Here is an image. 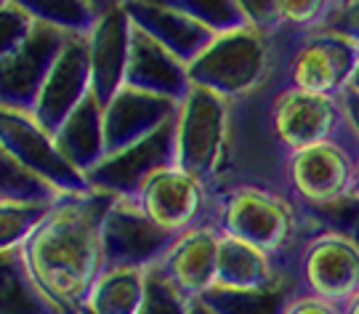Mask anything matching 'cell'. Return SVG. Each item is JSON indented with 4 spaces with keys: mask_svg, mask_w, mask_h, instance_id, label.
<instances>
[{
    "mask_svg": "<svg viewBox=\"0 0 359 314\" xmlns=\"http://www.w3.org/2000/svg\"><path fill=\"white\" fill-rule=\"evenodd\" d=\"M359 59V43L346 35H322L311 38L293 56L290 78L293 88L333 96L338 88H346Z\"/></svg>",
    "mask_w": 359,
    "mask_h": 314,
    "instance_id": "obj_17",
    "label": "cell"
},
{
    "mask_svg": "<svg viewBox=\"0 0 359 314\" xmlns=\"http://www.w3.org/2000/svg\"><path fill=\"white\" fill-rule=\"evenodd\" d=\"M301 272L311 296L346 303L359 293V243L344 232L317 235L304 250Z\"/></svg>",
    "mask_w": 359,
    "mask_h": 314,
    "instance_id": "obj_10",
    "label": "cell"
},
{
    "mask_svg": "<svg viewBox=\"0 0 359 314\" xmlns=\"http://www.w3.org/2000/svg\"><path fill=\"white\" fill-rule=\"evenodd\" d=\"M149 269L142 266H123V269H104L93 282L83 309L90 314H139L147 299Z\"/></svg>",
    "mask_w": 359,
    "mask_h": 314,
    "instance_id": "obj_22",
    "label": "cell"
},
{
    "mask_svg": "<svg viewBox=\"0 0 359 314\" xmlns=\"http://www.w3.org/2000/svg\"><path fill=\"white\" fill-rule=\"evenodd\" d=\"M142 3H152V6L168 8L173 13H181V16L192 19L197 25L208 27L216 35L245 27L234 0H142Z\"/></svg>",
    "mask_w": 359,
    "mask_h": 314,
    "instance_id": "obj_26",
    "label": "cell"
},
{
    "mask_svg": "<svg viewBox=\"0 0 359 314\" xmlns=\"http://www.w3.org/2000/svg\"><path fill=\"white\" fill-rule=\"evenodd\" d=\"M261 69H264L261 32L250 27H237L216 35L187 67L192 86L210 88L229 102L256 88Z\"/></svg>",
    "mask_w": 359,
    "mask_h": 314,
    "instance_id": "obj_6",
    "label": "cell"
},
{
    "mask_svg": "<svg viewBox=\"0 0 359 314\" xmlns=\"http://www.w3.org/2000/svg\"><path fill=\"white\" fill-rule=\"evenodd\" d=\"M77 314H90V312H86V309H80V312H77Z\"/></svg>",
    "mask_w": 359,
    "mask_h": 314,
    "instance_id": "obj_37",
    "label": "cell"
},
{
    "mask_svg": "<svg viewBox=\"0 0 359 314\" xmlns=\"http://www.w3.org/2000/svg\"><path fill=\"white\" fill-rule=\"evenodd\" d=\"M35 25L38 22L11 0H6L0 6V62L8 59L11 53H16L25 46L29 35H32V29H35Z\"/></svg>",
    "mask_w": 359,
    "mask_h": 314,
    "instance_id": "obj_28",
    "label": "cell"
},
{
    "mask_svg": "<svg viewBox=\"0 0 359 314\" xmlns=\"http://www.w3.org/2000/svg\"><path fill=\"white\" fill-rule=\"evenodd\" d=\"M280 8V22H287L293 27H311L330 8L327 0H277Z\"/></svg>",
    "mask_w": 359,
    "mask_h": 314,
    "instance_id": "obj_30",
    "label": "cell"
},
{
    "mask_svg": "<svg viewBox=\"0 0 359 314\" xmlns=\"http://www.w3.org/2000/svg\"><path fill=\"white\" fill-rule=\"evenodd\" d=\"M25 8L35 22L56 27L62 32H90L96 22V11L90 0H11Z\"/></svg>",
    "mask_w": 359,
    "mask_h": 314,
    "instance_id": "obj_24",
    "label": "cell"
},
{
    "mask_svg": "<svg viewBox=\"0 0 359 314\" xmlns=\"http://www.w3.org/2000/svg\"><path fill=\"white\" fill-rule=\"evenodd\" d=\"M123 88L181 102L189 91V72L181 59L130 22V56Z\"/></svg>",
    "mask_w": 359,
    "mask_h": 314,
    "instance_id": "obj_18",
    "label": "cell"
},
{
    "mask_svg": "<svg viewBox=\"0 0 359 314\" xmlns=\"http://www.w3.org/2000/svg\"><path fill=\"white\" fill-rule=\"evenodd\" d=\"M128 11L130 22L139 27L142 32H147L149 38H154L163 48L173 53L176 59H181L189 67L203 53L210 40L216 38V32H210L208 27L197 25L192 19L173 13L168 8L152 6V3H142V0H130L123 6Z\"/></svg>",
    "mask_w": 359,
    "mask_h": 314,
    "instance_id": "obj_19",
    "label": "cell"
},
{
    "mask_svg": "<svg viewBox=\"0 0 359 314\" xmlns=\"http://www.w3.org/2000/svg\"><path fill=\"white\" fill-rule=\"evenodd\" d=\"M274 282L271 256L248 245L243 240L224 235L218 245V275L216 288L210 293L221 296H258Z\"/></svg>",
    "mask_w": 359,
    "mask_h": 314,
    "instance_id": "obj_20",
    "label": "cell"
},
{
    "mask_svg": "<svg viewBox=\"0 0 359 314\" xmlns=\"http://www.w3.org/2000/svg\"><path fill=\"white\" fill-rule=\"evenodd\" d=\"M179 102L123 88L104 107V157L126 152L176 118Z\"/></svg>",
    "mask_w": 359,
    "mask_h": 314,
    "instance_id": "obj_14",
    "label": "cell"
},
{
    "mask_svg": "<svg viewBox=\"0 0 359 314\" xmlns=\"http://www.w3.org/2000/svg\"><path fill=\"white\" fill-rule=\"evenodd\" d=\"M237 3V11L243 16L245 27L256 29V32H266L271 27L283 25L280 22V8H277V0H234Z\"/></svg>",
    "mask_w": 359,
    "mask_h": 314,
    "instance_id": "obj_31",
    "label": "cell"
},
{
    "mask_svg": "<svg viewBox=\"0 0 359 314\" xmlns=\"http://www.w3.org/2000/svg\"><path fill=\"white\" fill-rule=\"evenodd\" d=\"M3 3H6V0H0V6H3Z\"/></svg>",
    "mask_w": 359,
    "mask_h": 314,
    "instance_id": "obj_39",
    "label": "cell"
},
{
    "mask_svg": "<svg viewBox=\"0 0 359 314\" xmlns=\"http://www.w3.org/2000/svg\"><path fill=\"white\" fill-rule=\"evenodd\" d=\"M346 88H351V91H354V96L359 99V59H357V67H354V75H351V80H348Z\"/></svg>",
    "mask_w": 359,
    "mask_h": 314,
    "instance_id": "obj_34",
    "label": "cell"
},
{
    "mask_svg": "<svg viewBox=\"0 0 359 314\" xmlns=\"http://www.w3.org/2000/svg\"><path fill=\"white\" fill-rule=\"evenodd\" d=\"M0 144L13 160H19L29 173L53 186L59 195L90 192L88 179L62 155L56 136L46 131L32 118V112L0 104Z\"/></svg>",
    "mask_w": 359,
    "mask_h": 314,
    "instance_id": "obj_5",
    "label": "cell"
},
{
    "mask_svg": "<svg viewBox=\"0 0 359 314\" xmlns=\"http://www.w3.org/2000/svg\"><path fill=\"white\" fill-rule=\"evenodd\" d=\"M56 203V200H53ZM53 203H19L0 200V253L22 250Z\"/></svg>",
    "mask_w": 359,
    "mask_h": 314,
    "instance_id": "obj_25",
    "label": "cell"
},
{
    "mask_svg": "<svg viewBox=\"0 0 359 314\" xmlns=\"http://www.w3.org/2000/svg\"><path fill=\"white\" fill-rule=\"evenodd\" d=\"M179 235L157 229L133 197H112L102 219L104 269L142 266L152 269Z\"/></svg>",
    "mask_w": 359,
    "mask_h": 314,
    "instance_id": "obj_7",
    "label": "cell"
},
{
    "mask_svg": "<svg viewBox=\"0 0 359 314\" xmlns=\"http://www.w3.org/2000/svg\"><path fill=\"white\" fill-rule=\"evenodd\" d=\"M59 192L38 179L35 173L13 160L0 144V200H19V203H53Z\"/></svg>",
    "mask_w": 359,
    "mask_h": 314,
    "instance_id": "obj_27",
    "label": "cell"
},
{
    "mask_svg": "<svg viewBox=\"0 0 359 314\" xmlns=\"http://www.w3.org/2000/svg\"><path fill=\"white\" fill-rule=\"evenodd\" d=\"M126 3H130V0H90V6H93V11L96 13L112 11V8H123Z\"/></svg>",
    "mask_w": 359,
    "mask_h": 314,
    "instance_id": "obj_33",
    "label": "cell"
},
{
    "mask_svg": "<svg viewBox=\"0 0 359 314\" xmlns=\"http://www.w3.org/2000/svg\"><path fill=\"white\" fill-rule=\"evenodd\" d=\"M53 136L62 155L83 176H88L104 160V107L99 99L90 93Z\"/></svg>",
    "mask_w": 359,
    "mask_h": 314,
    "instance_id": "obj_21",
    "label": "cell"
},
{
    "mask_svg": "<svg viewBox=\"0 0 359 314\" xmlns=\"http://www.w3.org/2000/svg\"><path fill=\"white\" fill-rule=\"evenodd\" d=\"M218 245H221V229L216 224H197L170 243V248L152 269L165 277L187 301L200 303L216 288Z\"/></svg>",
    "mask_w": 359,
    "mask_h": 314,
    "instance_id": "obj_9",
    "label": "cell"
},
{
    "mask_svg": "<svg viewBox=\"0 0 359 314\" xmlns=\"http://www.w3.org/2000/svg\"><path fill=\"white\" fill-rule=\"evenodd\" d=\"M104 192L59 195L22 248L32 282L62 314H77L104 272Z\"/></svg>",
    "mask_w": 359,
    "mask_h": 314,
    "instance_id": "obj_1",
    "label": "cell"
},
{
    "mask_svg": "<svg viewBox=\"0 0 359 314\" xmlns=\"http://www.w3.org/2000/svg\"><path fill=\"white\" fill-rule=\"evenodd\" d=\"M67 35L72 32H62L40 22L35 25L25 46L0 62V104L27 112L32 109Z\"/></svg>",
    "mask_w": 359,
    "mask_h": 314,
    "instance_id": "obj_11",
    "label": "cell"
},
{
    "mask_svg": "<svg viewBox=\"0 0 359 314\" xmlns=\"http://www.w3.org/2000/svg\"><path fill=\"white\" fill-rule=\"evenodd\" d=\"M130 56V16L126 8L96 13L88 32L90 93L107 107L126 86Z\"/></svg>",
    "mask_w": 359,
    "mask_h": 314,
    "instance_id": "obj_15",
    "label": "cell"
},
{
    "mask_svg": "<svg viewBox=\"0 0 359 314\" xmlns=\"http://www.w3.org/2000/svg\"><path fill=\"white\" fill-rule=\"evenodd\" d=\"M283 314H344L338 309V303H330L317 296H304V299H295Z\"/></svg>",
    "mask_w": 359,
    "mask_h": 314,
    "instance_id": "obj_32",
    "label": "cell"
},
{
    "mask_svg": "<svg viewBox=\"0 0 359 314\" xmlns=\"http://www.w3.org/2000/svg\"><path fill=\"white\" fill-rule=\"evenodd\" d=\"M341 120V107L335 96L311 93L301 88L283 91L271 104V128L274 136L290 152L304 146L330 142Z\"/></svg>",
    "mask_w": 359,
    "mask_h": 314,
    "instance_id": "obj_13",
    "label": "cell"
},
{
    "mask_svg": "<svg viewBox=\"0 0 359 314\" xmlns=\"http://www.w3.org/2000/svg\"><path fill=\"white\" fill-rule=\"evenodd\" d=\"M133 200L144 216L168 235H181L197 224L213 221L210 186L176 163L154 168Z\"/></svg>",
    "mask_w": 359,
    "mask_h": 314,
    "instance_id": "obj_4",
    "label": "cell"
},
{
    "mask_svg": "<svg viewBox=\"0 0 359 314\" xmlns=\"http://www.w3.org/2000/svg\"><path fill=\"white\" fill-rule=\"evenodd\" d=\"M344 314H359V293L351 299V301H346V309H344Z\"/></svg>",
    "mask_w": 359,
    "mask_h": 314,
    "instance_id": "obj_35",
    "label": "cell"
},
{
    "mask_svg": "<svg viewBox=\"0 0 359 314\" xmlns=\"http://www.w3.org/2000/svg\"><path fill=\"white\" fill-rule=\"evenodd\" d=\"M194 306L197 303L187 301L157 269H149L147 299L139 314H194Z\"/></svg>",
    "mask_w": 359,
    "mask_h": 314,
    "instance_id": "obj_29",
    "label": "cell"
},
{
    "mask_svg": "<svg viewBox=\"0 0 359 314\" xmlns=\"http://www.w3.org/2000/svg\"><path fill=\"white\" fill-rule=\"evenodd\" d=\"M231 131V102L221 93L192 86L173 118V163L194 173L216 192L226 168Z\"/></svg>",
    "mask_w": 359,
    "mask_h": 314,
    "instance_id": "obj_2",
    "label": "cell"
},
{
    "mask_svg": "<svg viewBox=\"0 0 359 314\" xmlns=\"http://www.w3.org/2000/svg\"><path fill=\"white\" fill-rule=\"evenodd\" d=\"M213 224L224 235L264 253H280L293 235V208L280 195L253 184H229L213 195Z\"/></svg>",
    "mask_w": 359,
    "mask_h": 314,
    "instance_id": "obj_3",
    "label": "cell"
},
{
    "mask_svg": "<svg viewBox=\"0 0 359 314\" xmlns=\"http://www.w3.org/2000/svg\"><path fill=\"white\" fill-rule=\"evenodd\" d=\"M0 314H62L32 282L22 250L0 253Z\"/></svg>",
    "mask_w": 359,
    "mask_h": 314,
    "instance_id": "obj_23",
    "label": "cell"
},
{
    "mask_svg": "<svg viewBox=\"0 0 359 314\" xmlns=\"http://www.w3.org/2000/svg\"><path fill=\"white\" fill-rule=\"evenodd\" d=\"M290 182L309 205H330L351 195L357 163L338 142H320L290 152Z\"/></svg>",
    "mask_w": 359,
    "mask_h": 314,
    "instance_id": "obj_12",
    "label": "cell"
},
{
    "mask_svg": "<svg viewBox=\"0 0 359 314\" xmlns=\"http://www.w3.org/2000/svg\"><path fill=\"white\" fill-rule=\"evenodd\" d=\"M327 3H330V6H333V3H338V0H327Z\"/></svg>",
    "mask_w": 359,
    "mask_h": 314,
    "instance_id": "obj_38",
    "label": "cell"
},
{
    "mask_svg": "<svg viewBox=\"0 0 359 314\" xmlns=\"http://www.w3.org/2000/svg\"><path fill=\"white\" fill-rule=\"evenodd\" d=\"M90 96V62H88V32L67 35L62 51L46 75L38 99L32 104V118L46 131L56 133Z\"/></svg>",
    "mask_w": 359,
    "mask_h": 314,
    "instance_id": "obj_8",
    "label": "cell"
},
{
    "mask_svg": "<svg viewBox=\"0 0 359 314\" xmlns=\"http://www.w3.org/2000/svg\"><path fill=\"white\" fill-rule=\"evenodd\" d=\"M351 197L359 200V160H357V173H354V189H351Z\"/></svg>",
    "mask_w": 359,
    "mask_h": 314,
    "instance_id": "obj_36",
    "label": "cell"
},
{
    "mask_svg": "<svg viewBox=\"0 0 359 314\" xmlns=\"http://www.w3.org/2000/svg\"><path fill=\"white\" fill-rule=\"evenodd\" d=\"M168 163H173V120L126 152L104 157L86 179L93 192H104L109 197H136L144 179Z\"/></svg>",
    "mask_w": 359,
    "mask_h": 314,
    "instance_id": "obj_16",
    "label": "cell"
}]
</instances>
